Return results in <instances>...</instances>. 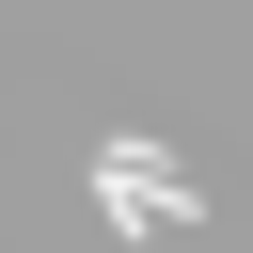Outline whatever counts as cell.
<instances>
[{
	"label": "cell",
	"instance_id": "6da1fadb",
	"mask_svg": "<svg viewBox=\"0 0 253 253\" xmlns=\"http://www.w3.org/2000/svg\"><path fill=\"white\" fill-rule=\"evenodd\" d=\"M95 206H111V237H190V221H206V190H190L158 142H95Z\"/></svg>",
	"mask_w": 253,
	"mask_h": 253
}]
</instances>
